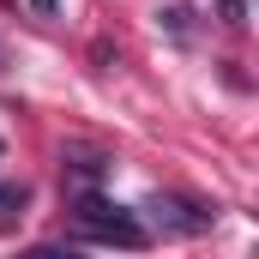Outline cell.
Segmentation results:
<instances>
[{
  "mask_svg": "<svg viewBox=\"0 0 259 259\" xmlns=\"http://www.w3.org/2000/svg\"><path fill=\"white\" fill-rule=\"evenodd\" d=\"M30 12H42V18H55V12H61V0H30Z\"/></svg>",
  "mask_w": 259,
  "mask_h": 259,
  "instance_id": "4",
  "label": "cell"
},
{
  "mask_svg": "<svg viewBox=\"0 0 259 259\" xmlns=\"http://www.w3.org/2000/svg\"><path fill=\"white\" fill-rule=\"evenodd\" d=\"M72 217H78V241H109V247H145L151 241V229L121 211V205H109L103 193H72Z\"/></svg>",
  "mask_w": 259,
  "mask_h": 259,
  "instance_id": "1",
  "label": "cell"
},
{
  "mask_svg": "<svg viewBox=\"0 0 259 259\" xmlns=\"http://www.w3.org/2000/svg\"><path fill=\"white\" fill-rule=\"evenodd\" d=\"M151 217H157V229H175V235H199V229H211V211H199V205H187V199H151L145 205Z\"/></svg>",
  "mask_w": 259,
  "mask_h": 259,
  "instance_id": "2",
  "label": "cell"
},
{
  "mask_svg": "<svg viewBox=\"0 0 259 259\" xmlns=\"http://www.w3.org/2000/svg\"><path fill=\"white\" fill-rule=\"evenodd\" d=\"M24 199H30L24 181H6V187H0V217H6V211H24Z\"/></svg>",
  "mask_w": 259,
  "mask_h": 259,
  "instance_id": "3",
  "label": "cell"
}]
</instances>
